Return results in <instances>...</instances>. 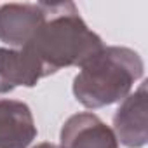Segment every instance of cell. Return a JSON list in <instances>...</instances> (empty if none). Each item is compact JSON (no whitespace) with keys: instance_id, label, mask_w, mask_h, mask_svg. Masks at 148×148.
Returning <instances> with one entry per match:
<instances>
[{"instance_id":"cell-8","label":"cell","mask_w":148,"mask_h":148,"mask_svg":"<svg viewBox=\"0 0 148 148\" xmlns=\"http://www.w3.org/2000/svg\"><path fill=\"white\" fill-rule=\"evenodd\" d=\"M33 148H59V146H58V145H52V143H47V141H45V143H38V145H37V146H33Z\"/></svg>"},{"instance_id":"cell-3","label":"cell","mask_w":148,"mask_h":148,"mask_svg":"<svg viewBox=\"0 0 148 148\" xmlns=\"http://www.w3.org/2000/svg\"><path fill=\"white\" fill-rule=\"evenodd\" d=\"M148 82L124 98L113 115V132L117 141L127 148H143L148 141Z\"/></svg>"},{"instance_id":"cell-2","label":"cell","mask_w":148,"mask_h":148,"mask_svg":"<svg viewBox=\"0 0 148 148\" xmlns=\"http://www.w3.org/2000/svg\"><path fill=\"white\" fill-rule=\"evenodd\" d=\"M143 73L145 63L134 49L110 45L80 66L71 91L82 106L98 110L127 98Z\"/></svg>"},{"instance_id":"cell-5","label":"cell","mask_w":148,"mask_h":148,"mask_svg":"<svg viewBox=\"0 0 148 148\" xmlns=\"http://www.w3.org/2000/svg\"><path fill=\"white\" fill-rule=\"evenodd\" d=\"M45 19L44 2L0 5V42L12 49L25 47Z\"/></svg>"},{"instance_id":"cell-4","label":"cell","mask_w":148,"mask_h":148,"mask_svg":"<svg viewBox=\"0 0 148 148\" xmlns=\"http://www.w3.org/2000/svg\"><path fill=\"white\" fill-rule=\"evenodd\" d=\"M59 148H119V141L113 129L96 113L80 112L63 124Z\"/></svg>"},{"instance_id":"cell-7","label":"cell","mask_w":148,"mask_h":148,"mask_svg":"<svg viewBox=\"0 0 148 148\" xmlns=\"http://www.w3.org/2000/svg\"><path fill=\"white\" fill-rule=\"evenodd\" d=\"M37 138L30 106L19 99L0 98V148H28Z\"/></svg>"},{"instance_id":"cell-6","label":"cell","mask_w":148,"mask_h":148,"mask_svg":"<svg viewBox=\"0 0 148 148\" xmlns=\"http://www.w3.org/2000/svg\"><path fill=\"white\" fill-rule=\"evenodd\" d=\"M45 77L42 63L26 47H0V94L16 87H35Z\"/></svg>"},{"instance_id":"cell-1","label":"cell","mask_w":148,"mask_h":148,"mask_svg":"<svg viewBox=\"0 0 148 148\" xmlns=\"http://www.w3.org/2000/svg\"><path fill=\"white\" fill-rule=\"evenodd\" d=\"M45 19L25 45L44 66L45 75L82 66L105 44L82 19L73 2H44Z\"/></svg>"}]
</instances>
